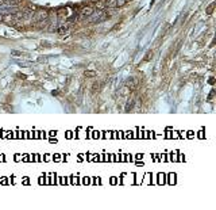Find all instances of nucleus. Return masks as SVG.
<instances>
[{
	"instance_id": "nucleus-1",
	"label": "nucleus",
	"mask_w": 216,
	"mask_h": 210,
	"mask_svg": "<svg viewBox=\"0 0 216 210\" xmlns=\"http://www.w3.org/2000/svg\"><path fill=\"white\" fill-rule=\"evenodd\" d=\"M93 12L95 11H93V8L92 7H84L82 8V11H81V16H91Z\"/></svg>"
},
{
	"instance_id": "nucleus-2",
	"label": "nucleus",
	"mask_w": 216,
	"mask_h": 210,
	"mask_svg": "<svg viewBox=\"0 0 216 210\" xmlns=\"http://www.w3.org/2000/svg\"><path fill=\"white\" fill-rule=\"evenodd\" d=\"M46 18H47V12H46V11H38V12H37V16H35V21L42 22V19H46Z\"/></svg>"
},
{
	"instance_id": "nucleus-3",
	"label": "nucleus",
	"mask_w": 216,
	"mask_h": 210,
	"mask_svg": "<svg viewBox=\"0 0 216 210\" xmlns=\"http://www.w3.org/2000/svg\"><path fill=\"white\" fill-rule=\"evenodd\" d=\"M105 5L109 7V8L116 7V0H105Z\"/></svg>"
},
{
	"instance_id": "nucleus-4",
	"label": "nucleus",
	"mask_w": 216,
	"mask_h": 210,
	"mask_svg": "<svg viewBox=\"0 0 216 210\" xmlns=\"http://www.w3.org/2000/svg\"><path fill=\"white\" fill-rule=\"evenodd\" d=\"M85 76L93 77V76H96V72H95V71H86V72H85Z\"/></svg>"
},
{
	"instance_id": "nucleus-5",
	"label": "nucleus",
	"mask_w": 216,
	"mask_h": 210,
	"mask_svg": "<svg viewBox=\"0 0 216 210\" xmlns=\"http://www.w3.org/2000/svg\"><path fill=\"white\" fill-rule=\"evenodd\" d=\"M135 85H137V81H135V80H130L128 81V88H135Z\"/></svg>"
},
{
	"instance_id": "nucleus-6",
	"label": "nucleus",
	"mask_w": 216,
	"mask_h": 210,
	"mask_svg": "<svg viewBox=\"0 0 216 210\" xmlns=\"http://www.w3.org/2000/svg\"><path fill=\"white\" fill-rule=\"evenodd\" d=\"M11 54H12V56H15V57H18V56H22V52H19V50H12V52H11Z\"/></svg>"
},
{
	"instance_id": "nucleus-7",
	"label": "nucleus",
	"mask_w": 216,
	"mask_h": 210,
	"mask_svg": "<svg viewBox=\"0 0 216 210\" xmlns=\"http://www.w3.org/2000/svg\"><path fill=\"white\" fill-rule=\"evenodd\" d=\"M104 5H105V3H103V1L96 3V7H97V8H100V10H101V8H104Z\"/></svg>"
},
{
	"instance_id": "nucleus-8",
	"label": "nucleus",
	"mask_w": 216,
	"mask_h": 210,
	"mask_svg": "<svg viewBox=\"0 0 216 210\" xmlns=\"http://www.w3.org/2000/svg\"><path fill=\"white\" fill-rule=\"evenodd\" d=\"M19 65H22V67H30V65H31V62H28V61H20V62H19Z\"/></svg>"
},
{
	"instance_id": "nucleus-9",
	"label": "nucleus",
	"mask_w": 216,
	"mask_h": 210,
	"mask_svg": "<svg viewBox=\"0 0 216 210\" xmlns=\"http://www.w3.org/2000/svg\"><path fill=\"white\" fill-rule=\"evenodd\" d=\"M65 31H66V27H64V26H62V27H59L58 33H59V34H65Z\"/></svg>"
},
{
	"instance_id": "nucleus-10",
	"label": "nucleus",
	"mask_w": 216,
	"mask_h": 210,
	"mask_svg": "<svg viewBox=\"0 0 216 210\" xmlns=\"http://www.w3.org/2000/svg\"><path fill=\"white\" fill-rule=\"evenodd\" d=\"M4 3H5L4 0H0V5H4Z\"/></svg>"
},
{
	"instance_id": "nucleus-11",
	"label": "nucleus",
	"mask_w": 216,
	"mask_h": 210,
	"mask_svg": "<svg viewBox=\"0 0 216 210\" xmlns=\"http://www.w3.org/2000/svg\"><path fill=\"white\" fill-rule=\"evenodd\" d=\"M3 21V16H1V14H0V22H1Z\"/></svg>"
}]
</instances>
